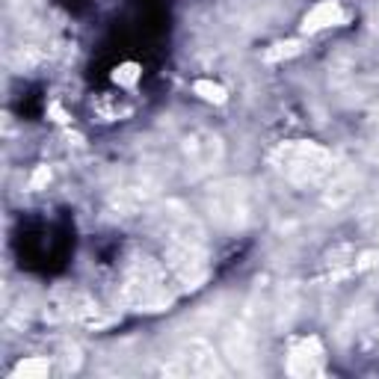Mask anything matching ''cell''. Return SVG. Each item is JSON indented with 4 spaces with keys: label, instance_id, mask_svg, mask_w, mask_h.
<instances>
[{
    "label": "cell",
    "instance_id": "cell-1",
    "mask_svg": "<svg viewBox=\"0 0 379 379\" xmlns=\"http://www.w3.org/2000/svg\"><path fill=\"white\" fill-rule=\"evenodd\" d=\"M329 166H332V157H329L326 148L320 145H288L285 148V160H282V169L290 181H296V184H315V181H320Z\"/></svg>",
    "mask_w": 379,
    "mask_h": 379
},
{
    "label": "cell",
    "instance_id": "cell-2",
    "mask_svg": "<svg viewBox=\"0 0 379 379\" xmlns=\"http://www.w3.org/2000/svg\"><path fill=\"white\" fill-rule=\"evenodd\" d=\"M181 370L184 373H196V376H210V373H222L220 368V358L213 353V347L208 341H190L187 344V353L181 356Z\"/></svg>",
    "mask_w": 379,
    "mask_h": 379
},
{
    "label": "cell",
    "instance_id": "cell-3",
    "mask_svg": "<svg viewBox=\"0 0 379 379\" xmlns=\"http://www.w3.org/2000/svg\"><path fill=\"white\" fill-rule=\"evenodd\" d=\"M320 361H323V350L315 338L302 341L300 347L290 350V358H288V373L293 376H308V373H317L320 370Z\"/></svg>",
    "mask_w": 379,
    "mask_h": 379
},
{
    "label": "cell",
    "instance_id": "cell-4",
    "mask_svg": "<svg viewBox=\"0 0 379 379\" xmlns=\"http://www.w3.org/2000/svg\"><path fill=\"white\" fill-rule=\"evenodd\" d=\"M344 9L338 0H323V4H317L315 9H311L305 15V21H302V30L305 33H317V30H326V27H335V24H344Z\"/></svg>",
    "mask_w": 379,
    "mask_h": 379
},
{
    "label": "cell",
    "instance_id": "cell-5",
    "mask_svg": "<svg viewBox=\"0 0 379 379\" xmlns=\"http://www.w3.org/2000/svg\"><path fill=\"white\" fill-rule=\"evenodd\" d=\"M196 92H202V98H208V101H217V104H222L225 101V89L220 86V84H196Z\"/></svg>",
    "mask_w": 379,
    "mask_h": 379
},
{
    "label": "cell",
    "instance_id": "cell-6",
    "mask_svg": "<svg viewBox=\"0 0 379 379\" xmlns=\"http://www.w3.org/2000/svg\"><path fill=\"white\" fill-rule=\"evenodd\" d=\"M18 373H24V376H45L47 373V361L45 358H30V361H24V365L18 368Z\"/></svg>",
    "mask_w": 379,
    "mask_h": 379
},
{
    "label": "cell",
    "instance_id": "cell-7",
    "mask_svg": "<svg viewBox=\"0 0 379 379\" xmlns=\"http://www.w3.org/2000/svg\"><path fill=\"white\" fill-rule=\"evenodd\" d=\"M140 77V72H137V65H125L122 72H116V84H125V86H130L134 80Z\"/></svg>",
    "mask_w": 379,
    "mask_h": 379
}]
</instances>
